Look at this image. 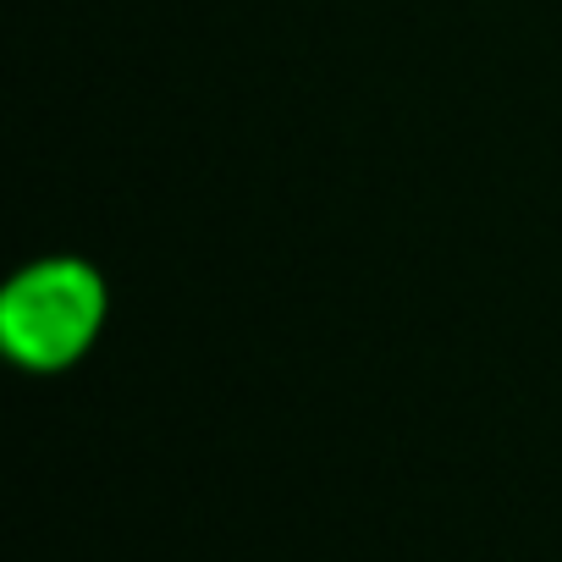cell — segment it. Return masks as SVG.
<instances>
[{
    "label": "cell",
    "instance_id": "cell-1",
    "mask_svg": "<svg viewBox=\"0 0 562 562\" xmlns=\"http://www.w3.org/2000/svg\"><path fill=\"white\" fill-rule=\"evenodd\" d=\"M18 353L34 364H67L100 326V281L78 265H45L34 276V299L12 304Z\"/></svg>",
    "mask_w": 562,
    "mask_h": 562
}]
</instances>
